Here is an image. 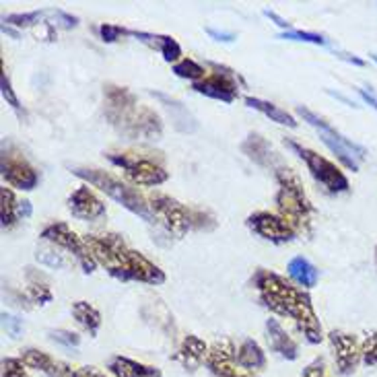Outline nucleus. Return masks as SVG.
Instances as JSON below:
<instances>
[{"mask_svg":"<svg viewBox=\"0 0 377 377\" xmlns=\"http://www.w3.org/2000/svg\"><path fill=\"white\" fill-rule=\"evenodd\" d=\"M153 97H157L161 103H163V108H166L167 112H169V116L173 120V126H175V130H180V132H196L198 130V122L196 118L192 116L188 112V108L184 105V103H180L178 99H173V97H169V95L161 93V91H151Z\"/></svg>","mask_w":377,"mask_h":377,"instance_id":"obj_22","label":"nucleus"},{"mask_svg":"<svg viewBox=\"0 0 377 377\" xmlns=\"http://www.w3.org/2000/svg\"><path fill=\"white\" fill-rule=\"evenodd\" d=\"M66 207L72 216L81 221H97L108 214L105 202L89 186H81L74 190L66 200Z\"/></svg>","mask_w":377,"mask_h":377,"instance_id":"obj_15","label":"nucleus"},{"mask_svg":"<svg viewBox=\"0 0 377 377\" xmlns=\"http://www.w3.org/2000/svg\"><path fill=\"white\" fill-rule=\"evenodd\" d=\"M87 245L91 248L97 264H101L110 277L118 281H134L144 284H163L166 272L142 252L134 250L126 239L118 233L103 236H85Z\"/></svg>","mask_w":377,"mask_h":377,"instance_id":"obj_2","label":"nucleus"},{"mask_svg":"<svg viewBox=\"0 0 377 377\" xmlns=\"http://www.w3.org/2000/svg\"><path fill=\"white\" fill-rule=\"evenodd\" d=\"M303 377H330L328 376V369H326V361L322 356L313 359L303 369Z\"/></svg>","mask_w":377,"mask_h":377,"instance_id":"obj_40","label":"nucleus"},{"mask_svg":"<svg viewBox=\"0 0 377 377\" xmlns=\"http://www.w3.org/2000/svg\"><path fill=\"white\" fill-rule=\"evenodd\" d=\"M376 260H377V248H376Z\"/></svg>","mask_w":377,"mask_h":377,"instance_id":"obj_51","label":"nucleus"},{"mask_svg":"<svg viewBox=\"0 0 377 377\" xmlns=\"http://www.w3.org/2000/svg\"><path fill=\"white\" fill-rule=\"evenodd\" d=\"M369 56H371V60H373V62H377V54H369Z\"/></svg>","mask_w":377,"mask_h":377,"instance_id":"obj_50","label":"nucleus"},{"mask_svg":"<svg viewBox=\"0 0 377 377\" xmlns=\"http://www.w3.org/2000/svg\"><path fill=\"white\" fill-rule=\"evenodd\" d=\"M359 95H361V99L369 105V108H373L377 112V97L371 91H367V89H359Z\"/></svg>","mask_w":377,"mask_h":377,"instance_id":"obj_45","label":"nucleus"},{"mask_svg":"<svg viewBox=\"0 0 377 377\" xmlns=\"http://www.w3.org/2000/svg\"><path fill=\"white\" fill-rule=\"evenodd\" d=\"M110 163H114L124 171V175L137 184V186H161L169 180V173L161 163H157L155 159L139 155V153H108L105 155Z\"/></svg>","mask_w":377,"mask_h":377,"instance_id":"obj_9","label":"nucleus"},{"mask_svg":"<svg viewBox=\"0 0 377 377\" xmlns=\"http://www.w3.org/2000/svg\"><path fill=\"white\" fill-rule=\"evenodd\" d=\"M72 318L79 322V326L85 332H89V336H97V332L101 328V313L95 306H91L89 301H74L71 307Z\"/></svg>","mask_w":377,"mask_h":377,"instance_id":"obj_26","label":"nucleus"},{"mask_svg":"<svg viewBox=\"0 0 377 377\" xmlns=\"http://www.w3.org/2000/svg\"><path fill=\"white\" fill-rule=\"evenodd\" d=\"M21 361L29 369H37L47 377H69L72 373V367L69 363L58 361V359L50 356L44 351H37V349H23Z\"/></svg>","mask_w":377,"mask_h":377,"instance_id":"obj_18","label":"nucleus"},{"mask_svg":"<svg viewBox=\"0 0 377 377\" xmlns=\"http://www.w3.org/2000/svg\"><path fill=\"white\" fill-rule=\"evenodd\" d=\"M221 377H258V376H254V373H250V371H239L237 367H233L231 371H227L225 376Z\"/></svg>","mask_w":377,"mask_h":377,"instance_id":"obj_48","label":"nucleus"},{"mask_svg":"<svg viewBox=\"0 0 377 377\" xmlns=\"http://www.w3.org/2000/svg\"><path fill=\"white\" fill-rule=\"evenodd\" d=\"M2 377H29L27 365L21 356H4L2 359Z\"/></svg>","mask_w":377,"mask_h":377,"instance_id":"obj_36","label":"nucleus"},{"mask_svg":"<svg viewBox=\"0 0 377 377\" xmlns=\"http://www.w3.org/2000/svg\"><path fill=\"white\" fill-rule=\"evenodd\" d=\"M245 225L260 236L262 239L270 241V243H289L293 241L297 231L284 221L281 214L268 211H258L252 212L248 219H245Z\"/></svg>","mask_w":377,"mask_h":377,"instance_id":"obj_13","label":"nucleus"},{"mask_svg":"<svg viewBox=\"0 0 377 377\" xmlns=\"http://www.w3.org/2000/svg\"><path fill=\"white\" fill-rule=\"evenodd\" d=\"M243 101H245L248 108H252V110H256L260 114H264L266 118H270L272 122H277V124H281V126H289V128H297V120L293 118L291 112H286L283 108H279V105H274V103H270V101H264V99H260V97H252V95H245Z\"/></svg>","mask_w":377,"mask_h":377,"instance_id":"obj_24","label":"nucleus"},{"mask_svg":"<svg viewBox=\"0 0 377 377\" xmlns=\"http://www.w3.org/2000/svg\"><path fill=\"white\" fill-rule=\"evenodd\" d=\"M192 89L196 93L211 97V99H219L223 103H233L239 97V81H237V74L233 71L212 64L211 74H207L202 81L194 83Z\"/></svg>","mask_w":377,"mask_h":377,"instance_id":"obj_12","label":"nucleus"},{"mask_svg":"<svg viewBox=\"0 0 377 377\" xmlns=\"http://www.w3.org/2000/svg\"><path fill=\"white\" fill-rule=\"evenodd\" d=\"M35 260H37L42 266L52 268V270H58V268H64V266H66V262L62 258V254H58V252L52 250V248H37Z\"/></svg>","mask_w":377,"mask_h":377,"instance_id":"obj_35","label":"nucleus"},{"mask_svg":"<svg viewBox=\"0 0 377 377\" xmlns=\"http://www.w3.org/2000/svg\"><path fill=\"white\" fill-rule=\"evenodd\" d=\"M27 281H29V286H27V299L35 306H46L54 299V293L52 289L47 286L46 281L40 279L37 272H33V268H27Z\"/></svg>","mask_w":377,"mask_h":377,"instance_id":"obj_27","label":"nucleus"},{"mask_svg":"<svg viewBox=\"0 0 377 377\" xmlns=\"http://www.w3.org/2000/svg\"><path fill=\"white\" fill-rule=\"evenodd\" d=\"M236 344L231 338H216L209 347L207 367L214 377L225 376L236 367Z\"/></svg>","mask_w":377,"mask_h":377,"instance_id":"obj_17","label":"nucleus"},{"mask_svg":"<svg viewBox=\"0 0 377 377\" xmlns=\"http://www.w3.org/2000/svg\"><path fill=\"white\" fill-rule=\"evenodd\" d=\"M128 31H130V29H124V27H120V25L114 23H103L99 27L101 42H105V44H114V42H118L122 35H128Z\"/></svg>","mask_w":377,"mask_h":377,"instance_id":"obj_38","label":"nucleus"},{"mask_svg":"<svg viewBox=\"0 0 377 377\" xmlns=\"http://www.w3.org/2000/svg\"><path fill=\"white\" fill-rule=\"evenodd\" d=\"M207 356H209L207 342L194 334H188L182 340L178 353L173 354V361H178L186 371H196V369H200L202 363H207Z\"/></svg>","mask_w":377,"mask_h":377,"instance_id":"obj_19","label":"nucleus"},{"mask_svg":"<svg viewBox=\"0 0 377 377\" xmlns=\"http://www.w3.org/2000/svg\"><path fill=\"white\" fill-rule=\"evenodd\" d=\"M274 178L279 182V192L274 196L277 211L284 221L297 231V233H311V216H313V204L307 198L301 178L291 169L283 166L274 171Z\"/></svg>","mask_w":377,"mask_h":377,"instance_id":"obj_4","label":"nucleus"},{"mask_svg":"<svg viewBox=\"0 0 377 377\" xmlns=\"http://www.w3.org/2000/svg\"><path fill=\"white\" fill-rule=\"evenodd\" d=\"M108 371L114 377H163L161 369L116 354L108 361Z\"/></svg>","mask_w":377,"mask_h":377,"instance_id":"obj_21","label":"nucleus"},{"mask_svg":"<svg viewBox=\"0 0 377 377\" xmlns=\"http://www.w3.org/2000/svg\"><path fill=\"white\" fill-rule=\"evenodd\" d=\"M236 363L243 371L254 373V371H260L266 367V353L262 351V347L256 340L243 338L236 349Z\"/></svg>","mask_w":377,"mask_h":377,"instance_id":"obj_23","label":"nucleus"},{"mask_svg":"<svg viewBox=\"0 0 377 377\" xmlns=\"http://www.w3.org/2000/svg\"><path fill=\"white\" fill-rule=\"evenodd\" d=\"M342 60H347V62H351L354 66H365V60H361V58H356L354 54H344V52H336Z\"/></svg>","mask_w":377,"mask_h":377,"instance_id":"obj_47","label":"nucleus"},{"mask_svg":"<svg viewBox=\"0 0 377 377\" xmlns=\"http://www.w3.org/2000/svg\"><path fill=\"white\" fill-rule=\"evenodd\" d=\"M241 153L250 161H254L256 166L264 167V169H274L277 171V169H281L284 166L281 155L277 153V149L266 141L262 134H256V132L248 134V139L241 142Z\"/></svg>","mask_w":377,"mask_h":377,"instance_id":"obj_16","label":"nucleus"},{"mask_svg":"<svg viewBox=\"0 0 377 377\" xmlns=\"http://www.w3.org/2000/svg\"><path fill=\"white\" fill-rule=\"evenodd\" d=\"M69 377H110L105 376L103 371H99L97 367H81V369H72V373Z\"/></svg>","mask_w":377,"mask_h":377,"instance_id":"obj_42","label":"nucleus"},{"mask_svg":"<svg viewBox=\"0 0 377 377\" xmlns=\"http://www.w3.org/2000/svg\"><path fill=\"white\" fill-rule=\"evenodd\" d=\"M2 31H4V33H8V35H11L13 40H19V33H17V31H13V29H11L8 25L2 23Z\"/></svg>","mask_w":377,"mask_h":377,"instance_id":"obj_49","label":"nucleus"},{"mask_svg":"<svg viewBox=\"0 0 377 377\" xmlns=\"http://www.w3.org/2000/svg\"><path fill=\"white\" fill-rule=\"evenodd\" d=\"M33 214V207L29 200H19V207H17V216L19 219H29Z\"/></svg>","mask_w":377,"mask_h":377,"instance_id":"obj_44","label":"nucleus"},{"mask_svg":"<svg viewBox=\"0 0 377 377\" xmlns=\"http://www.w3.org/2000/svg\"><path fill=\"white\" fill-rule=\"evenodd\" d=\"M173 72L180 76V79H188L192 83H198V81H202L204 76H207V69L200 64V62H196L194 58H182L178 64H173Z\"/></svg>","mask_w":377,"mask_h":377,"instance_id":"obj_29","label":"nucleus"},{"mask_svg":"<svg viewBox=\"0 0 377 377\" xmlns=\"http://www.w3.org/2000/svg\"><path fill=\"white\" fill-rule=\"evenodd\" d=\"M40 239L46 241V243H52L56 248H62L66 250L69 254H72L76 262L81 264L83 272L85 274H93L95 268H97V260H95L91 248L87 245L85 237H79L66 223L62 221H56V223H50L42 229L40 233Z\"/></svg>","mask_w":377,"mask_h":377,"instance_id":"obj_10","label":"nucleus"},{"mask_svg":"<svg viewBox=\"0 0 377 377\" xmlns=\"http://www.w3.org/2000/svg\"><path fill=\"white\" fill-rule=\"evenodd\" d=\"M207 33L212 35L214 40H219V42H233L236 40V35L233 33H225V31H214V29H207Z\"/></svg>","mask_w":377,"mask_h":377,"instance_id":"obj_46","label":"nucleus"},{"mask_svg":"<svg viewBox=\"0 0 377 377\" xmlns=\"http://www.w3.org/2000/svg\"><path fill=\"white\" fill-rule=\"evenodd\" d=\"M149 207L155 216V223H161L167 233H171L178 239L186 236L192 229H214L216 225L211 212L190 209L163 192H153L149 196Z\"/></svg>","mask_w":377,"mask_h":377,"instance_id":"obj_5","label":"nucleus"},{"mask_svg":"<svg viewBox=\"0 0 377 377\" xmlns=\"http://www.w3.org/2000/svg\"><path fill=\"white\" fill-rule=\"evenodd\" d=\"M252 284L258 293L262 306L283 318H291L309 344H320L324 340L320 318L306 289L295 286L274 270H266V268L256 270Z\"/></svg>","mask_w":377,"mask_h":377,"instance_id":"obj_1","label":"nucleus"},{"mask_svg":"<svg viewBox=\"0 0 377 377\" xmlns=\"http://www.w3.org/2000/svg\"><path fill=\"white\" fill-rule=\"evenodd\" d=\"M266 334H268V344L277 354H281L286 361H295L299 356V344L289 336L283 324L274 318L266 320Z\"/></svg>","mask_w":377,"mask_h":377,"instance_id":"obj_20","label":"nucleus"},{"mask_svg":"<svg viewBox=\"0 0 377 377\" xmlns=\"http://www.w3.org/2000/svg\"><path fill=\"white\" fill-rule=\"evenodd\" d=\"M264 15H266V17H268L270 21H274V23L279 25V27H281L283 31H291V29H293V27H291V23H289V21H284L283 17H279V15H277L274 11H264Z\"/></svg>","mask_w":377,"mask_h":377,"instance_id":"obj_43","label":"nucleus"},{"mask_svg":"<svg viewBox=\"0 0 377 377\" xmlns=\"http://www.w3.org/2000/svg\"><path fill=\"white\" fill-rule=\"evenodd\" d=\"M286 272L301 289H313L318 284V279H320V270L303 256L291 258V262L286 264Z\"/></svg>","mask_w":377,"mask_h":377,"instance_id":"obj_25","label":"nucleus"},{"mask_svg":"<svg viewBox=\"0 0 377 377\" xmlns=\"http://www.w3.org/2000/svg\"><path fill=\"white\" fill-rule=\"evenodd\" d=\"M0 93H2V99L6 101V105H11L19 116H25L23 103L19 101V97L15 93L13 85H11V76L6 74V71H2V74H0Z\"/></svg>","mask_w":377,"mask_h":377,"instance_id":"obj_32","label":"nucleus"},{"mask_svg":"<svg viewBox=\"0 0 377 377\" xmlns=\"http://www.w3.org/2000/svg\"><path fill=\"white\" fill-rule=\"evenodd\" d=\"M72 173L81 180H85L89 186H93L99 192H103L105 196H110L112 200H116L122 204L126 211L141 216L146 223H155V216L151 212L149 200L142 196L141 192L132 186H128L126 182H122L120 178L112 175L110 171L103 169H93V167H72Z\"/></svg>","mask_w":377,"mask_h":377,"instance_id":"obj_6","label":"nucleus"},{"mask_svg":"<svg viewBox=\"0 0 377 377\" xmlns=\"http://www.w3.org/2000/svg\"><path fill=\"white\" fill-rule=\"evenodd\" d=\"M46 13L42 11H31V13H13V15H6L2 19V23L8 25V27H17V29H29L33 25H37L42 21Z\"/></svg>","mask_w":377,"mask_h":377,"instance_id":"obj_31","label":"nucleus"},{"mask_svg":"<svg viewBox=\"0 0 377 377\" xmlns=\"http://www.w3.org/2000/svg\"><path fill=\"white\" fill-rule=\"evenodd\" d=\"M2 328L11 338H19V334L23 332V320L13 313L2 311Z\"/></svg>","mask_w":377,"mask_h":377,"instance_id":"obj_39","label":"nucleus"},{"mask_svg":"<svg viewBox=\"0 0 377 377\" xmlns=\"http://www.w3.org/2000/svg\"><path fill=\"white\" fill-rule=\"evenodd\" d=\"M50 15L56 19V23L60 25V27H64V29H72V27L79 25V19L72 17V15H69V13H64V11H52Z\"/></svg>","mask_w":377,"mask_h":377,"instance_id":"obj_41","label":"nucleus"},{"mask_svg":"<svg viewBox=\"0 0 377 377\" xmlns=\"http://www.w3.org/2000/svg\"><path fill=\"white\" fill-rule=\"evenodd\" d=\"M50 340H54L56 344H62L66 349H76L81 344V336L76 332L71 330H50L47 332Z\"/></svg>","mask_w":377,"mask_h":377,"instance_id":"obj_37","label":"nucleus"},{"mask_svg":"<svg viewBox=\"0 0 377 377\" xmlns=\"http://www.w3.org/2000/svg\"><path fill=\"white\" fill-rule=\"evenodd\" d=\"M328 340H330L332 354H334V363H336L338 376H353L356 367L363 363L361 361V342L356 340V336L349 334V332L332 330L328 334Z\"/></svg>","mask_w":377,"mask_h":377,"instance_id":"obj_14","label":"nucleus"},{"mask_svg":"<svg viewBox=\"0 0 377 377\" xmlns=\"http://www.w3.org/2000/svg\"><path fill=\"white\" fill-rule=\"evenodd\" d=\"M281 40H291V42H303V44H313V46H330V42L322 35V33H313V31H301V29H291L279 33Z\"/></svg>","mask_w":377,"mask_h":377,"instance_id":"obj_30","label":"nucleus"},{"mask_svg":"<svg viewBox=\"0 0 377 377\" xmlns=\"http://www.w3.org/2000/svg\"><path fill=\"white\" fill-rule=\"evenodd\" d=\"M297 114L307 122L309 126H313L320 132L322 142L332 151V155L351 171H359V163L367 157V149L356 144L351 139L342 137L336 128H332L330 124L324 118H320L315 112H311L306 105H297Z\"/></svg>","mask_w":377,"mask_h":377,"instance_id":"obj_7","label":"nucleus"},{"mask_svg":"<svg viewBox=\"0 0 377 377\" xmlns=\"http://www.w3.org/2000/svg\"><path fill=\"white\" fill-rule=\"evenodd\" d=\"M103 116L130 141H157L163 132V122L155 110L142 105L130 89L112 83L103 87Z\"/></svg>","mask_w":377,"mask_h":377,"instance_id":"obj_3","label":"nucleus"},{"mask_svg":"<svg viewBox=\"0 0 377 377\" xmlns=\"http://www.w3.org/2000/svg\"><path fill=\"white\" fill-rule=\"evenodd\" d=\"M17 207H19V200L15 196V192L11 188H0V221H2V227L4 229H11L19 216H17Z\"/></svg>","mask_w":377,"mask_h":377,"instance_id":"obj_28","label":"nucleus"},{"mask_svg":"<svg viewBox=\"0 0 377 377\" xmlns=\"http://www.w3.org/2000/svg\"><path fill=\"white\" fill-rule=\"evenodd\" d=\"M157 50L161 52L163 60L169 62V64H178L182 60V46L173 37H169V35H159V46H157Z\"/></svg>","mask_w":377,"mask_h":377,"instance_id":"obj_33","label":"nucleus"},{"mask_svg":"<svg viewBox=\"0 0 377 377\" xmlns=\"http://www.w3.org/2000/svg\"><path fill=\"white\" fill-rule=\"evenodd\" d=\"M361 361L367 367L377 365V332H367L361 340Z\"/></svg>","mask_w":377,"mask_h":377,"instance_id":"obj_34","label":"nucleus"},{"mask_svg":"<svg viewBox=\"0 0 377 377\" xmlns=\"http://www.w3.org/2000/svg\"><path fill=\"white\" fill-rule=\"evenodd\" d=\"M0 173H2V180L11 188L23 190V192H31V190L37 188V184H40L37 169L27 161V157L15 144L6 141L2 142Z\"/></svg>","mask_w":377,"mask_h":377,"instance_id":"obj_11","label":"nucleus"},{"mask_svg":"<svg viewBox=\"0 0 377 377\" xmlns=\"http://www.w3.org/2000/svg\"><path fill=\"white\" fill-rule=\"evenodd\" d=\"M284 144L295 153L299 155V159L306 163L307 171L311 173V178L315 180V184H320L324 192L328 194H342V192H349L351 184H349V178L344 175V171L336 166L334 161L326 159L324 155L315 153L313 149H307L301 142L293 141V139H284Z\"/></svg>","mask_w":377,"mask_h":377,"instance_id":"obj_8","label":"nucleus"}]
</instances>
